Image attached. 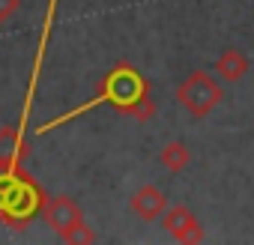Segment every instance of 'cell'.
Segmentation results:
<instances>
[{"label":"cell","instance_id":"cell-10","mask_svg":"<svg viewBox=\"0 0 254 245\" xmlns=\"http://www.w3.org/2000/svg\"><path fill=\"white\" fill-rule=\"evenodd\" d=\"M18 9H21V0H0V24H6L9 18H15Z\"/></svg>","mask_w":254,"mask_h":245},{"label":"cell","instance_id":"cell-4","mask_svg":"<svg viewBox=\"0 0 254 245\" xmlns=\"http://www.w3.org/2000/svg\"><path fill=\"white\" fill-rule=\"evenodd\" d=\"M177 102L194 117V120H203V117H209L221 102H224V87H221V81L215 78V75H209L206 69H194V72H189L183 81H180V87H177Z\"/></svg>","mask_w":254,"mask_h":245},{"label":"cell","instance_id":"cell-3","mask_svg":"<svg viewBox=\"0 0 254 245\" xmlns=\"http://www.w3.org/2000/svg\"><path fill=\"white\" fill-rule=\"evenodd\" d=\"M42 221L63 239V242H96V230L87 224L84 209L78 206V200H72L69 194H57L48 197L42 206Z\"/></svg>","mask_w":254,"mask_h":245},{"label":"cell","instance_id":"cell-2","mask_svg":"<svg viewBox=\"0 0 254 245\" xmlns=\"http://www.w3.org/2000/svg\"><path fill=\"white\" fill-rule=\"evenodd\" d=\"M48 194L30 174H0V221L24 230L36 215H42Z\"/></svg>","mask_w":254,"mask_h":245},{"label":"cell","instance_id":"cell-1","mask_svg":"<svg viewBox=\"0 0 254 245\" xmlns=\"http://www.w3.org/2000/svg\"><path fill=\"white\" fill-rule=\"evenodd\" d=\"M102 105L114 108V111L123 114V117H132L135 122H150V120L156 117V102H153V96H150V81L144 78L141 69H135L132 63L123 60V63H117V66L105 75V81H102V87H99V93H96L93 99H87V102L75 105L72 111H66V114H60V117L42 122L36 132H39V135H48L51 129H60V126H66V122L78 120L81 114L96 111V108H102Z\"/></svg>","mask_w":254,"mask_h":245},{"label":"cell","instance_id":"cell-7","mask_svg":"<svg viewBox=\"0 0 254 245\" xmlns=\"http://www.w3.org/2000/svg\"><path fill=\"white\" fill-rule=\"evenodd\" d=\"M129 209L141 218V221H159L162 212L168 209V194L156 185H141L132 197H129Z\"/></svg>","mask_w":254,"mask_h":245},{"label":"cell","instance_id":"cell-6","mask_svg":"<svg viewBox=\"0 0 254 245\" xmlns=\"http://www.w3.org/2000/svg\"><path fill=\"white\" fill-rule=\"evenodd\" d=\"M24 159H27V141H24V129L18 126H3L0 129V174H27L24 171Z\"/></svg>","mask_w":254,"mask_h":245},{"label":"cell","instance_id":"cell-5","mask_svg":"<svg viewBox=\"0 0 254 245\" xmlns=\"http://www.w3.org/2000/svg\"><path fill=\"white\" fill-rule=\"evenodd\" d=\"M162 227L171 233V239L183 242V245H197L203 242V224L197 221V215L183 206V203H168V209L162 212Z\"/></svg>","mask_w":254,"mask_h":245},{"label":"cell","instance_id":"cell-8","mask_svg":"<svg viewBox=\"0 0 254 245\" xmlns=\"http://www.w3.org/2000/svg\"><path fill=\"white\" fill-rule=\"evenodd\" d=\"M245 72H248V57H245L239 48H227V51H221V57L215 60V75H218V81L236 84V81L245 78Z\"/></svg>","mask_w":254,"mask_h":245},{"label":"cell","instance_id":"cell-9","mask_svg":"<svg viewBox=\"0 0 254 245\" xmlns=\"http://www.w3.org/2000/svg\"><path fill=\"white\" fill-rule=\"evenodd\" d=\"M159 162H162L171 174H183V171L191 165V150H189L183 141H168V144L159 150Z\"/></svg>","mask_w":254,"mask_h":245}]
</instances>
